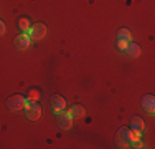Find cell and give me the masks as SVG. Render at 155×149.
Listing matches in <instances>:
<instances>
[{"instance_id": "6da1fadb", "label": "cell", "mask_w": 155, "mask_h": 149, "mask_svg": "<svg viewBox=\"0 0 155 149\" xmlns=\"http://www.w3.org/2000/svg\"><path fill=\"white\" fill-rule=\"evenodd\" d=\"M25 113H27V118L30 121H36V119H40V116H41V106L36 101L27 99V103H25Z\"/></svg>"}, {"instance_id": "7a4b0ae2", "label": "cell", "mask_w": 155, "mask_h": 149, "mask_svg": "<svg viewBox=\"0 0 155 149\" xmlns=\"http://www.w3.org/2000/svg\"><path fill=\"white\" fill-rule=\"evenodd\" d=\"M28 35H30L31 42H40V40H43L45 35H46V27L43 23H36V25H33V27L30 28Z\"/></svg>"}, {"instance_id": "3957f363", "label": "cell", "mask_w": 155, "mask_h": 149, "mask_svg": "<svg viewBox=\"0 0 155 149\" xmlns=\"http://www.w3.org/2000/svg\"><path fill=\"white\" fill-rule=\"evenodd\" d=\"M56 118H58V126H60L61 129H69L73 126V116L68 113V111H60V113H56Z\"/></svg>"}, {"instance_id": "277c9868", "label": "cell", "mask_w": 155, "mask_h": 149, "mask_svg": "<svg viewBox=\"0 0 155 149\" xmlns=\"http://www.w3.org/2000/svg\"><path fill=\"white\" fill-rule=\"evenodd\" d=\"M25 103H27V99H25L23 96L15 95V96H12V98H8L7 106H8V109H12V111H18V109H21V108H25Z\"/></svg>"}, {"instance_id": "5b68a950", "label": "cell", "mask_w": 155, "mask_h": 149, "mask_svg": "<svg viewBox=\"0 0 155 149\" xmlns=\"http://www.w3.org/2000/svg\"><path fill=\"white\" fill-rule=\"evenodd\" d=\"M50 103H51V108H53V111H54V113H60V111L66 109V99L63 98V96H60V95L51 96Z\"/></svg>"}, {"instance_id": "8992f818", "label": "cell", "mask_w": 155, "mask_h": 149, "mask_svg": "<svg viewBox=\"0 0 155 149\" xmlns=\"http://www.w3.org/2000/svg\"><path fill=\"white\" fill-rule=\"evenodd\" d=\"M117 143H119L120 147H130V136H129V131L125 128L119 129V133H117Z\"/></svg>"}, {"instance_id": "52a82bcc", "label": "cell", "mask_w": 155, "mask_h": 149, "mask_svg": "<svg viewBox=\"0 0 155 149\" xmlns=\"http://www.w3.org/2000/svg\"><path fill=\"white\" fill-rule=\"evenodd\" d=\"M15 43H17V47L20 48V50H27V48L31 45V38H30L28 33H21L20 36H17Z\"/></svg>"}, {"instance_id": "ba28073f", "label": "cell", "mask_w": 155, "mask_h": 149, "mask_svg": "<svg viewBox=\"0 0 155 149\" xmlns=\"http://www.w3.org/2000/svg\"><path fill=\"white\" fill-rule=\"evenodd\" d=\"M142 108H143L145 111H149V113H153V111H155V99H153L152 95L143 96V99H142Z\"/></svg>"}, {"instance_id": "9c48e42d", "label": "cell", "mask_w": 155, "mask_h": 149, "mask_svg": "<svg viewBox=\"0 0 155 149\" xmlns=\"http://www.w3.org/2000/svg\"><path fill=\"white\" fill-rule=\"evenodd\" d=\"M68 113L71 114L73 118H83L86 111H84V108L81 106V104H74V106H71V109H69Z\"/></svg>"}, {"instance_id": "30bf717a", "label": "cell", "mask_w": 155, "mask_h": 149, "mask_svg": "<svg viewBox=\"0 0 155 149\" xmlns=\"http://www.w3.org/2000/svg\"><path fill=\"white\" fill-rule=\"evenodd\" d=\"M130 126H132V129H135V131H143V129H145V123H143V119L139 118V116L132 118Z\"/></svg>"}, {"instance_id": "8fae6325", "label": "cell", "mask_w": 155, "mask_h": 149, "mask_svg": "<svg viewBox=\"0 0 155 149\" xmlns=\"http://www.w3.org/2000/svg\"><path fill=\"white\" fill-rule=\"evenodd\" d=\"M125 53H127L129 57H132V58L139 57V53H140L139 45H135V43H129V45H127V48H125Z\"/></svg>"}, {"instance_id": "7c38bea8", "label": "cell", "mask_w": 155, "mask_h": 149, "mask_svg": "<svg viewBox=\"0 0 155 149\" xmlns=\"http://www.w3.org/2000/svg\"><path fill=\"white\" fill-rule=\"evenodd\" d=\"M117 40H125V42H130L132 40V35L127 28H120L119 33H117Z\"/></svg>"}, {"instance_id": "4fadbf2b", "label": "cell", "mask_w": 155, "mask_h": 149, "mask_svg": "<svg viewBox=\"0 0 155 149\" xmlns=\"http://www.w3.org/2000/svg\"><path fill=\"white\" fill-rule=\"evenodd\" d=\"M18 25H20V28H21V32H23V33H28V32H30V28H31L30 20H28V18H20V20H18Z\"/></svg>"}, {"instance_id": "5bb4252c", "label": "cell", "mask_w": 155, "mask_h": 149, "mask_svg": "<svg viewBox=\"0 0 155 149\" xmlns=\"http://www.w3.org/2000/svg\"><path fill=\"white\" fill-rule=\"evenodd\" d=\"M129 136H130V143L132 141H137V139H140V136H142V131H135V129H132V131H129Z\"/></svg>"}, {"instance_id": "9a60e30c", "label": "cell", "mask_w": 155, "mask_h": 149, "mask_svg": "<svg viewBox=\"0 0 155 149\" xmlns=\"http://www.w3.org/2000/svg\"><path fill=\"white\" fill-rule=\"evenodd\" d=\"M129 43H130V42H125V40H117V48H119V50H122V51H125V48H127Z\"/></svg>"}, {"instance_id": "2e32d148", "label": "cell", "mask_w": 155, "mask_h": 149, "mask_svg": "<svg viewBox=\"0 0 155 149\" xmlns=\"http://www.w3.org/2000/svg\"><path fill=\"white\" fill-rule=\"evenodd\" d=\"M38 91H35V89H31V91H30V96H28V98L27 99H30V101H36V99H38Z\"/></svg>"}, {"instance_id": "e0dca14e", "label": "cell", "mask_w": 155, "mask_h": 149, "mask_svg": "<svg viewBox=\"0 0 155 149\" xmlns=\"http://www.w3.org/2000/svg\"><path fill=\"white\" fill-rule=\"evenodd\" d=\"M3 33H5V23L0 20V35H3Z\"/></svg>"}]
</instances>
